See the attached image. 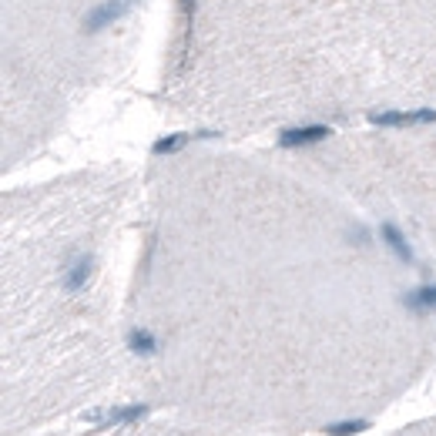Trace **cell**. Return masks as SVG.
<instances>
[{"label": "cell", "mask_w": 436, "mask_h": 436, "mask_svg": "<svg viewBox=\"0 0 436 436\" xmlns=\"http://www.w3.org/2000/svg\"><path fill=\"white\" fill-rule=\"evenodd\" d=\"M138 0H108V3H97L95 10L84 17V31L88 34H95V31H104V27H111L118 17H124L128 10H131Z\"/></svg>", "instance_id": "6da1fadb"}, {"label": "cell", "mask_w": 436, "mask_h": 436, "mask_svg": "<svg viewBox=\"0 0 436 436\" xmlns=\"http://www.w3.org/2000/svg\"><path fill=\"white\" fill-rule=\"evenodd\" d=\"M373 124L380 128H406V124H433L436 111L433 108H419V111H376L369 114Z\"/></svg>", "instance_id": "7a4b0ae2"}, {"label": "cell", "mask_w": 436, "mask_h": 436, "mask_svg": "<svg viewBox=\"0 0 436 436\" xmlns=\"http://www.w3.org/2000/svg\"><path fill=\"white\" fill-rule=\"evenodd\" d=\"M325 138H329L325 124H302V128H289V131L279 134V145L282 148H305V145H316Z\"/></svg>", "instance_id": "3957f363"}, {"label": "cell", "mask_w": 436, "mask_h": 436, "mask_svg": "<svg viewBox=\"0 0 436 436\" xmlns=\"http://www.w3.org/2000/svg\"><path fill=\"white\" fill-rule=\"evenodd\" d=\"M91 272H95V259H91V255H77V259H71L67 268H64V289H71V292L84 289V282L91 279Z\"/></svg>", "instance_id": "277c9868"}, {"label": "cell", "mask_w": 436, "mask_h": 436, "mask_svg": "<svg viewBox=\"0 0 436 436\" xmlns=\"http://www.w3.org/2000/svg\"><path fill=\"white\" fill-rule=\"evenodd\" d=\"M403 305L406 309H413V312H436V285H419L413 292H406L403 296Z\"/></svg>", "instance_id": "5b68a950"}, {"label": "cell", "mask_w": 436, "mask_h": 436, "mask_svg": "<svg viewBox=\"0 0 436 436\" xmlns=\"http://www.w3.org/2000/svg\"><path fill=\"white\" fill-rule=\"evenodd\" d=\"M148 417V406L145 403H134V406H118L108 413H91V419H104V423H134V419Z\"/></svg>", "instance_id": "8992f818"}, {"label": "cell", "mask_w": 436, "mask_h": 436, "mask_svg": "<svg viewBox=\"0 0 436 436\" xmlns=\"http://www.w3.org/2000/svg\"><path fill=\"white\" fill-rule=\"evenodd\" d=\"M380 232H382V242L393 248V252H396L403 262H413V248H410V242L403 239V232H399V228L393 225V222H386V225H382Z\"/></svg>", "instance_id": "52a82bcc"}, {"label": "cell", "mask_w": 436, "mask_h": 436, "mask_svg": "<svg viewBox=\"0 0 436 436\" xmlns=\"http://www.w3.org/2000/svg\"><path fill=\"white\" fill-rule=\"evenodd\" d=\"M128 349L138 353V356H152L154 349H158V342H154L152 332H145V329H131V332H128Z\"/></svg>", "instance_id": "ba28073f"}, {"label": "cell", "mask_w": 436, "mask_h": 436, "mask_svg": "<svg viewBox=\"0 0 436 436\" xmlns=\"http://www.w3.org/2000/svg\"><path fill=\"white\" fill-rule=\"evenodd\" d=\"M191 138H205V134H165L161 141H154V154H171L178 148H185Z\"/></svg>", "instance_id": "9c48e42d"}, {"label": "cell", "mask_w": 436, "mask_h": 436, "mask_svg": "<svg viewBox=\"0 0 436 436\" xmlns=\"http://www.w3.org/2000/svg\"><path fill=\"white\" fill-rule=\"evenodd\" d=\"M369 423L366 419H349V423H332V426H325V433L329 436H356V433H362Z\"/></svg>", "instance_id": "30bf717a"}, {"label": "cell", "mask_w": 436, "mask_h": 436, "mask_svg": "<svg viewBox=\"0 0 436 436\" xmlns=\"http://www.w3.org/2000/svg\"><path fill=\"white\" fill-rule=\"evenodd\" d=\"M181 14H185V20L195 17V0H181Z\"/></svg>", "instance_id": "8fae6325"}]
</instances>
